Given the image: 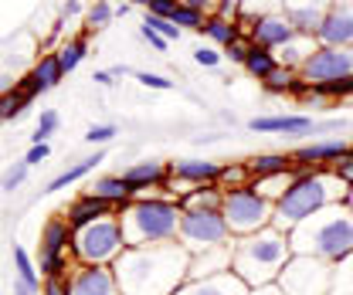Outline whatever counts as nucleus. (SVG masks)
<instances>
[{"label":"nucleus","instance_id":"f257e3e1","mask_svg":"<svg viewBox=\"0 0 353 295\" xmlns=\"http://www.w3.org/2000/svg\"><path fill=\"white\" fill-rule=\"evenodd\" d=\"M190 254L180 241L126 248L112 261L123 295H174L187 282Z\"/></svg>","mask_w":353,"mask_h":295},{"label":"nucleus","instance_id":"f03ea898","mask_svg":"<svg viewBox=\"0 0 353 295\" xmlns=\"http://www.w3.org/2000/svg\"><path fill=\"white\" fill-rule=\"evenodd\" d=\"M350 194V187L333 173L330 167L316 170H296V176L289 180V187L279 194V201L272 204V227L279 231H292L312 214H319L330 204H343Z\"/></svg>","mask_w":353,"mask_h":295},{"label":"nucleus","instance_id":"7ed1b4c3","mask_svg":"<svg viewBox=\"0 0 353 295\" xmlns=\"http://www.w3.org/2000/svg\"><path fill=\"white\" fill-rule=\"evenodd\" d=\"M289 258H292L289 231H279L272 224L262 227V231H255V234H245V238L231 241V272L248 289L275 285V278L282 275Z\"/></svg>","mask_w":353,"mask_h":295},{"label":"nucleus","instance_id":"20e7f679","mask_svg":"<svg viewBox=\"0 0 353 295\" xmlns=\"http://www.w3.org/2000/svg\"><path fill=\"white\" fill-rule=\"evenodd\" d=\"M292 254H309L330 265H340L353 254V211L343 204H330L312 214L299 227L289 231Z\"/></svg>","mask_w":353,"mask_h":295},{"label":"nucleus","instance_id":"39448f33","mask_svg":"<svg viewBox=\"0 0 353 295\" xmlns=\"http://www.w3.org/2000/svg\"><path fill=\"white\" fill-rule=\"evenodd\" d=\"M180 217H183V207H180L176 197H167V194L132 197L130 204L119 211L123 234H126V248H146V245L176 241Z\"/></svg>","mask_w":353,"mask_h":295},{"label":"nucleus","instance_id":"423d86ee","mask_svg":"<svg viewBox=\"0 0 353 295\" xmlns=\"http://www.w3.org/2000/svg\"><path fill=\"white\" fill-rule=\"evenodd\" d=\"M123 252H126V234H123L119 214L75 231V241H72L75 265H112Z\"/></svg>","mask_w":353,"mask_h":295},{"label":"nucleus","instance_id":"0eeeda50","mask_svg":"<svg viewBox=\"0 0 353 295\" xmlns=\"http://www.w3.org/2000/svg\"><path fill=\"white\" fill-rule=\"evenodd\" d=\"M221 214L231 227V238H245V234H255V231L272 224V201L262 197L248 183V187H238V190H224Z\"/></svg>","mask_w":353,"mask_h":295},{"label":"nucleus","instance_id":"6e6552de","mask_svg":"<svg viewBox=\"0 0 353 295\" xmlns=\"http://www.w3.org/2000/svg\"><path fill=\"white\" fill-rule=\"evenodd\" d=\"M72 241H75V231L72 224L58 214L51 217L41 227V254H38V268H41V278H68L72 268H75V254H72Z\"/></svg>","mask_w":353,"mask_h":295},{"label":"nucleus","instance_id":"1a4fd4ad","mask_svg":"<svg viewBox=\"0 0 353 295\" xmlns=\"http://www.w3.org/2000/svg\"><path fill=\"white\" fill-rule=\"evenodd\" d=\"M176 241L187 248V254H201L221 248V245H231L234 238H231V227L221 211H183Z\"/></svg>","mask_w":353,"mask_h":295},{"label":"nucleus","instance_id":"9d476101","mask_svg":"<svg viewBox=\"0 0 353 295\" xmlns=\"http://www.w3.org/2000/svg\"><path fill=\"white\" fill-rule=\"evenodd\" d=\"M275 285L285 295H330L333 289V265L309 258V254H292Z\"/></svg>","mask_w":353,"mask_h":295},{"label":"nucleus","instance_id":"9b49d317","mask_svg":"<svg viewBox=\"0 0 353 295\" xmlns=\"http://www.w3.org/2000/svg\"><path fill=\"white\" fill-rule=\"evenodd\" d=\"M299 75L309 85H336L353 75V48H330V44H316V51L309 54L299 68Z\"/></svg>","mask_w":353,"mask_h":295},{"label":"nucleus","instance_id":"f8f14e48","mask_svg":"<svg viewBox=\"0 0 353 295\" xmlns=\"http://www.w3.org/2000/svg\"><path fill=\"white\" fill-rule=\"evenodd\" d=\"M123 180L130 183V190L136 197H143L146 190H163L167 197H174V163L139 160V163L123 170Z\"/></svg>","mask_w":353,"mask_h":295},{"label":"nucleus","instance_id":"ddd939ff","mask_svg":"<svg viewBox=\"0 0 353 295\" xmlns=\"http://www.w3.org/2000/svg\"><path fill=\"white\" fill-rule=\"evenodd\" d=\"M72 295H123L112 265H75L68 275Z\"/></svg>","mask_w":353,"mask_h":295},{"label":"nucleus","instance_id":"4468645a","mask_svg":"<svg viewBox=\"0 0 353 295\" xmlns=\"http://www.w3.org/2000/svg\"><path fill=\"white\" fill-rule=\"evenodd\" d=\"M316 44L353 48V3H336L323 14V24L316 31Z\"/></svg>","mask_w":353,"mask_h":295},{"label":"nucleus","instance_id":"2eb2a0df","mask_svg":"<svg viewBox=\"0 0 353 295\" xmlns=\"http://www.w3.org/2000/svg\"><path fill=\"white\" fill-rule=\"evenodd\" d=\"M343 153H350V143L347 139H316V143L299 146L289 156H292L296 170H316V167H333Z\"/></svg>","mask_w":353,"mask_h":295},{"label":"nucleus","instance_id":"dca6fc26","mask_svg":"<svg viewBox=\"0 0 353 295\" xmlns=\"http://www.w3.org/2000/svg\"><path fill=\"white\" fill-rule=\"evenodd\" d=\"M248 38H252V44H262V48L279 51V48H285V44L296 38V28L289 24L285 14H265V17H255V21H252Z\"/></svg>","mask_w":353,"mask_h":295},{"label":"nucleus","instance_id":"f3484780","mask_svg":"<svg viewBox=\"0 0 353 295\" xmlns=\"http://www.w3.org/2000/svg\"><path fill=\"white\" fill-rule=\"evenodd\" d=\"M112 214H119V207H112L109 201H102V197H95V194H82V197H75L61 217L72 224V231H82L88 224H95V221H102V217H112Z\"/></svg>","mask_w":353,"mask_h":295},{"label":"nucleus","instance_id":"a211bd4d","mask_svg":"<svg viewBox=\"0 0 353 295\" xmlns=\"http://www.w3.org/2000/svg\"><path fill=\"white\" fill-rule=\"evenodd\" d=\"M174 295H248V285L234 272H224L211 278H187Z\"/></svg>","mask_w":353,"mask_h":295},{"label":"nucleus","instance_id":"6ab92c4d","mask_svg":"<svg viewBox=\"0 0 353 295\" xmlns=\"http://www.w3.org/2000/svg\"><path fill=\"white\" fill-rule=\"evenodd\" d=\"M224 167L214 160H176L174 163V180L180 183V194L187 187H201V183H221Z\"/></svg>","mask_w":353,"mask_h":295},{"label":"nucleus","instance_id":"aec40b11","mask_svg":"<svg viewBox=\"0 0 353 295\" xmlns=\"http://www.w3.org/2000/svg\"><path fill=\"white\" fill-rule=\"evenodd\" d=\"M231 272V245H221L211 252L190 254V268H187V278H211V275H224Z\"/></svg>","mask_w":353,"mask_h":295},{"label":"nucleus","instance_id":"412c9836","mask_svg":"<svg viewBox=\"0 0 353 295\" xmlns=\"http://www.w3.org/2000/svg\"><path fill=\"white\" fill-rule=\"evenodd\" d=\"M252 132H282V136H299V132H316L312 116H259L248 123Z\"/></svg>","mask_w":353,"mask_h":295},{"label":"nucleus","instance_id":"4be33fe9","mask_svg":"<svg viewBox=\"0 0 353 295\" xmlns=\"http://www.w3.org/2000/svg\"><path fill=\"white\" fill-rule=\"evenodd\" d=\"M176 201H180L183 211H221L224 190L218 183H201V187H187Z\"/></svg>","mask_w":353,"mask_h":295},{"label":"nucleus","instance_id":"5701e85b","mask_svg":"<svg viewBox=\"0 0 353 295\" xmlns=\"http://www.w3.org/2000/svg\"><path fill=\"white\" fill-rule=\"evenodd\" d=\"M248 163V173H252V180H265V176H282V173H296V163H292V156H285V153H259V156H252V160H245Z\"/></svg>","mask_w":353,"mask_h":295},{"label":"nucleus","instance_id":"b1692460","mask_svg":"<svg viewBox=\"0 0 353 295\" xmlns=\"http://www.w3.org/2000/svg\"><path fill=\"white\" fill-rule=\"evenodd\" d=\"M88 194H95V197L109 201V204H112V207H119V211L130 204L132 197H136V194L130 190V183L123 180V173H119V176H99V180L88 187Z\"/></svg>","mask_w":353,"mask_h":295},{"label":"nucleus","instance_id":"393cba45","mask_svg":"<svg viewBox=\"0 0 353 295\" xmlns=\"http://www.w3.org/2000/svg\"><path fill=\"white\" fill-rule=\"evenodd\" d=\"M201 34H204V38H211L214 44H221V48H228L231 41L245 38V34H241V28H238V21H234V17H221V14H208V17H204Z\"/></svg>","mask_w":353,"mask_h":295},{"label":"nucleus","instance_id":"a878e982","mask_svg":"<svg viewBox=\"0 0 353 295\" xmlns=\"http://www.w3.org/2000/svg\"><path fill=\"white\" fill-rule=\"evenodd\" d=\"M252 79H272V72H279L282 68V61H279V54L272 51V48H262V44H252V51H248V58H245V65H241Z\"/></svg>","mask_w":353,"mask_h":295},{"label":"nucleus","instance_id":"bb28decb","mask_svg":"<svg viewBox=\"0 0 353 295\" xmlns=\"http://www.w3.org/2000/svg\"><path fill=\"white\" fill-rule=\"evenodd\" d=\"M316 51V38H306V34H296L292 41L285 44V48H279L275 54H279V61L285 65V68H303V61H306L309 54Z\"/></svg>","mask_w":353,"mask_h":295},{"label":"nucleus","instance_id":"cd10ccee","mask_svg":"<svg viewBox=\"0 0 353 295\" xmlns=\"http://www.w3.org/2000/svg\"><path fill=\"white\" fill-rule=\"evenodd\" d=\"M14 268H17V282H21L24 289H31L34 295L41 292V285H44L41 272H38V265L31 261V254L24 252L21 245H14Z\"/></svg>","mask_w":353,"mask_h":295},{"label":"nucleus","instance_id":"c85d7f7f","mask_svg":"<svg viewBox=\"0 0 353 295\" xmlns=\"http://www.w3.org/2000/svg\"><path fill=\"white\" fill-rule=\"evenodd\" d=\"M102 160H105V153H95V156H85V160H79L75 167H68L65 173H58V176H54V180H51V183H48L44 190H48V194H58V190H65L68 183H75V180H82L85 173H92V170L99 167Z\"/></svg>","mask_w":353,"mask_h":295},{"label":"nucleus","instance_id":"c756f323","mask_svg":"<svg viewBox=\"0 0 353 295\" xmlns=\"http://www.w3.org/2000/svg\"><path fill=\"white\" fill-rule=\"evenodd\" d=\"M58 61H61V72L68 75V72H75L82 61H85V54H88V31H82L79 38H72V41H65L58 51Z\"/></svg>","mask_w":353,"mask_h":295},{"label":"nucleus","instance_id":"7c9ffc66","mask_svg":"<svg viewBox=\"0 0 353 295\" xmlns=\"http://www.w3.org/2000/svg\"><path fill=\"white\" fill-rule=\"evenodd\" d=\"M323 14H326V10H319V7H292L285 17H289V24L296 28V34L316 38V31H319V24H323Z\"/></svg>","mask_w":353,"mask_h":295},{"label":"nucleus","instance_id":"2f4dec72","mask_svg":"<svg viewBox=\"0 0 353 295\" xmlns=\"http://www.w3.org/2000/svg\"><path fill=\"white\" fill-rule=\"evenodd\" d=\"M31 75H34V82L41 85V92H51L54 85L65 79V72H61V61H58V54H41V58H38V65L31 68Z\"/></svg>","mask_w":353,"mask_h":295},{"label":"nucleus","instance_id":"473e14b6","mask_svg":"<svg viewBox=\"0 0 353 295\" xmlns=\"http://www.w3.org/2000/svg\"><path fill=\"white\" fill-rule=\"evenodd\" d=\"M28 105H31V99L14 85L10 92H3L0 95V123H7V119H17V116H24L28 112Z\"/></svg>","mask_w":353,"mask_h":295},{"label":"nucleus","instance_id":"72a5a7b5","mask_svg":"<svg viewBox=\"0 0 353 295\" xmlns=\"http://www.w3.org/2000/svg\"><path fill=\"white\" fill-rule=\"evenodd\" d=\"M330 295H353V254L347 261L333 265V289Z\"/></svg>","mask_w":353,"mask_h":295},{"label":"nucleus","instance_id":"f704fd0d","mask_svg":"<svg viewBox=\"0 0 353 295\" xmlns=\"http://www.w3.org/2000/svg\"><path fill=\"white\" fill-rule=\"evenodd\" d=\"M252 183V173H248V163H228L224 173H221V190H238V187H248Z\"/></svg>","mask_w":353,"mask_h":295},{"label":"nucleus","instance_id":"c9c22d12","mask_svg":"<svg viewBox=\"0 0 353 295\" xmlns=\"http://www.w3.org/2000/svg\"><path fill=\"white\" fill-rule=\"evenodd\" d=\"M112 17H116V7H112V3L95 0V3L85 10V28H88V31H99V28H105Z\"/></svg>","mask_w":353,"mask_h":295},{"label":"nucleus","instance_id":"e433bc0d","mask_svg":"<svg viewBox=\"0 0 353 295\" xmlns=\"http://www.w3.org/2000/svg\"><path fill=\"white\" fill-rule=\"evenodd\" d=\"M204 17L208 14H201V10H190V7H176L174 14H170V21H174L180 31H201V24H204Z\"/></svg>","mask_w":353,"mask_h":295},{"label":"nucleus","instance_id":"4c0bfd02","mask_svg":"<svg viewBox=\"0 0 353 295\" xmlns=\"http://www.w3.org/2000/svg\"><path fill=\"white\" fill-rule=\"evenodd\" d=\"M58 123H61V119H58V112H54V109H44L41 119H38V129L31 132V143H48V139L54 136Z\"/></svg>","mask_w":353,"mask_h":295},{"label":"nucleus","instance_id":"58836bf2","mask_svg":"<svg viewBox=\"0 0 353 295\" xmlns=\"http://www.w3.org/2000/svg\"><path fill=\"white\" fill-rule=\"evenodd\" d=\"M143 24H146V28H153V31H157L160 38H167V41H176V38L183 34V31L176 28L170 17H157V14H146V21H143Z\"/></svg>","mask_w":353,"mask_h":295},{"label":"nucleus","instance_id":"ea45409f","mask_svg":"<svg viewBox=\"0 0 353 295\" xmlns=\"http://www.w3.org/2000/svg\"><path fill=\"white\" fill-rule=\"evenodd\" d=\"M28 170L31 167H28L24 160H21V163H14V167H7L3 170V176H0V187H3V190H17V187L28 180Z\"/></svg>","mask_w":353,"mask_h":295},{"label":"nucleus","instance_id":"a19ab883","mask_svg":"<svg viewBox=\"0 0 353 295\" xmlns=\"http://www.w3.org/2000/svg\"><path fill=\"white\" fill-rule=\"evenodd\" d=\"M116 132H119V129L112 126V123H95V126H88L85 143H92V146H99V143H112Z\"/></svg>","mask_w":353,"mask_h":295},{"label":"nucleus","instance_id":"79ce46f5","mask_svg":"<svg viewBox=\"0 0 353 295\" xmlns=\"http://www.w3.org/2000/svg\"><path fill=\"white\" fill-rule=\"evenodd\" d=\"M136 82L143 85V88H157V92H170V88H174L170 79H163V75H157V72H136Z\"/></svg>","mask_w":353,"mask_h":295},{"label":"nucleus","instance_id":"37998d69","mask_svg":"<svg viewBox=\"0 0 353 295\" xmlns=\"http://www.w3.org/2000/svg\"><path fill=\"white\" fill-rule=\"evenodd\" d=\"M248 51H252V38H238V41H231L224 48V58H231V61H238V65H245V58H248Z\"/></svg>","mask_w":353,"mask_h":295},{"label":"nucleus","instance_id":"c03bdc74","mask_svg":"<svg viewBox=\"0 0 353 295\" xmlns=\"http://www.w3.org/2000/svg\"><path fill=\"white\" fill-rule=\"evenodd\" d=\"M330 170H333V173H336L347 187H353V150H350V153H343V156H340V160H336Z\"/></svg>","mask_w":353,"mask_h":295},{"label":"nucleus","instance_id":"a18cd8bd","mask_svg":"<svg viewBox=\"0 0 353 295\" xmlns=\"http://www.w3.org/2000/svg\"><path fill=\"white\" fill-rule=\"evenodd\" d=\"M221 58H224L221 51H214V48H204V44L194 51V61H197V65H204V68H218Z\"/></svg>","mask_w":353,"mask_h":295},{"label":"nucleus","instance_id":"49530a36","mask_svg":"<svg viewBox=\"0 0 353 295\" xmlns=\"http://www.w3.org/2000/svg\"><path fill=\"white\" fill-rule=\"evenodd\" d=\"M41 295H72L68 292V278H44Z\"/></svg>","mask_w":353,"mask_h":295},{"label":"nucleus","instance_id":"de8ad7c7","mask_svg":"<svg viewBox=\"0 0 353 295\" xmlns=\"http://www.w3.org/2000/svg\"><path fill=\"white\" fill-rule=\"evenodd\" d=\"M176 7H180V0H153L146 14H157V17H170Z\"/></svg>","mask_w":353,"mask_h":295},{"label":"nucleus","instance_id":"09e8293b","mask_svg":"<svg viewBox=\"0 0 353 295\" xmlns=\"http://www.w3.org/2000/svg\"><path fill=\"white\" fill-rule=\"evenodd\" d=\"M48 153H51V150H48V143H34V146L28 150V156H24V163H28V167H38L41 160H48Z\"/></svg>","mask_w":353,"mask_h":295},{"label":"nucleus","instance_id":"8fccbe9b","mask_svg":"<svg viewBox=\"0 0 353 295\" xmlns=\"http://www.w3.org/2000/svg\"><path fill=\"white\" fill-rule=\"evenodd\" d=\"M17 88H21V92H24V95H28V99H31V102H34V99H38V95H41V85L34 82V75H31V72H28V75H24V79H17Z\"/></svg>","mask_w":353,"mask_h":295},{"label":"nucleus","instance_id":"3c124183","mask_svg":"<svg viewBox=\"0 0 353 295\" xmlns=\"http://www.w3.org/2000/svg\"><path fill=\"white\" fill-rule=\"evenodd\" d=\"M139 34H143V41H150L153 48H157V51H167V44H170L167 38H160L153 28H146V24H139Z\"/></svg>","mask_w":353,"mask_h":295},{"label":"nucleus","instance_id":"603ef678","mask_svg":"<svg viewBox=\"0 0 353 295\" xmlns=\"http://www.w3.org/2000/svg\"><path fill=\"white\" fill-rule=\"evenodd\" d=\"M183 7H190V10H201V14H208L211 10V0H180Z\"/></svg>","mask_w":353,"mask_h":295},{"label":"nucleus","instance_id":"864d4df0","mask_svg":"<svg viewBox=\"0 0 353 295\" xmlns=\"http://www.w3.org/2000/svg\"><path fill=\"white\" fill-rule=\"evenodd\" d=\"M248 295H285L279 285H262V289H248Z\"/></svg>","mask_w":353,"mask_h":295},{"label":"nucleus","instance_id":"5fc2aeb1","mask_svg":"<svg viewBox=\"0 0 353 295\" xmlns=\"http://www.w3.org/2000/svg\"><path fill=\"white\" fill-rule=\"evenodd\" d=\"M79 10H82V0H65V7H61L65 17H72V14H79Z\"/></svg>","mask_w":353,"mask_h":295},{"label":"nucleus","instance_id":"6e6d98bb","mask_svg":"<svg viewBox=\"0 0 353 295\" xmlns=\"http://www.w3.org/2000/svg\"><path fill=\"white\" fill-rule=\"evenodd\" d=\"M218 14L221 17H231L234 14V0H218Z\"/></svg>","mask_w":353,"mask_h":295},{"label":"nucleus","instance_id":"4d7b16f0","mask_svg":"<svg viewBox=\"0 0 353 295\" xmlns=\"http://www.w3.org/2000/svg\"><path fill=\"white\" fill-rule=\"evenodd\" d=\"M112 79H116L112 72H95V75H92V82L95 85H112Z\"/></svg>","mask_w":353,"mask_h":295},{"label":"nucleus","instance_id":"13d9d810","mask_svg":"<svg viewBox=\"0 0 353 295\" xmlns=\"http://www.w3.org/2000/svg\"><path fill=\"white\" fill-rule=\"evenodd\" d=\"M14 85H17V82H10V79H7V75H0V95H3V92H10V88H14Z\"/></svg>","mask_w":353,"mask_h":295},{"label":"nucleus","instance_id":"bf43d9fd","mask_svg":"<svg viewBox=\"0 0 353 295\" xmlns=\"http://www.w3.org/2000/svg\"><path fill=\"white\" fill-rule=\"evenodd\" d=\"M14 295H34V292H31V289H24L21 282H14Z\"/></svg>","mask_w":353,"mask_h":295},{"label":"nucleus","instance_id":"052dcab7","mask_svg":"<svg viewBox=\"0 0 353 295\" xmlns=\"http://www.w3.org/2000/svg\"><path fill=\"white\" fill-rule=\"evenodd\" d=\"M130 3H139V7H146V10H150V3H153V0H130Z\"/></svg>","mask_w":353,"mask_h":295},{"label":"nucleus","instance_id":"680f3d73","mask_svg":"<svg viewBox=\"0 0 353 295\" xmlns=\"http://www.w3.org/2000/svg\"><path fill=\"white\" fill-rule=\"evenodd\" d=\"M347 207L353 211V187H350V194H347Z\"/></svg>","mask_w":353,"mask_h":295},{"label":"nucleus","instance_id":"e2e57ef3","mask_svg":"<svg viewBox=\"0 0 353 295\" xmlns=\"http://www.w3.org/2000/svg\"><path fill=\"white\" fill-rule=\"evenodd\" d=\"M102 3H112V0H102Z\"/></svg>","mask_w":353,"mask_h":295},{"label":"nucleus","instance_id":"0e129e2a","mask_svg":"<svg viewBox=\"0 0 353 295\" xmlns=\"http://www.w3.org/2000/svg\"><path fill=\"white\" fill-rule=\"evenodd\" d=\"M350 150H353V143H350Z\"/></svg>","mask_w":353,"mask_h":295}]
</instances>
